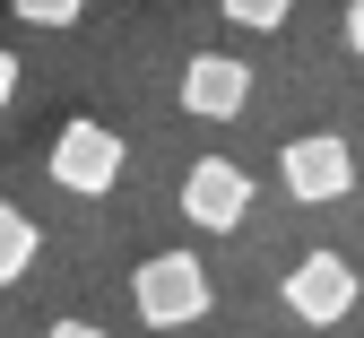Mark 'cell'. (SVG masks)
I'll return each mask as SVG.
<instances>
[{"mask_svg": "<svg viewBox=\"0 0 364 338\" xmlns=\"http://www.w3.org/2000/svg\"><path fill=\"white\" fill-rule=\"evenodd\" d=\"M9 9H18L26 26H78V9H87V0H9Z\"/></svg>", "mask_w": 364, "mask_h": 338, "instance_id": "9c48e42d", "label": "cell"}, {"mask_svg": "<svg viewBox=\"0 0 364 338\" xmlns=\"http://www.w3.org/2000/svg\"><path fill=\"white\" fill-rule=\"evenodd\" d=\"M43 338H105V329H96V321H53Z\"/></svg>", "mask_w": 364, "mask_h": 338, "instance_id": "30bf717a", "label": "cell"}, {"mask_svg": "<svg viewBox=\"0 0 364 338\" xmlns=\"http://www.w3.org/2000/svg\"><path fill=\"white\" fill-rule=\"evenodd\" d=\"M252 208V174L235 157H200L191 174H182V217H191L200 234H235Z\"/></svg>", "mask_w": 364, "mask_h": 338, "instance_id": "5b68a950", "label": "cell"}, {"mask_svg": "<svg viewBox=\"0 0 364 338\" xmlns=\"http://www.w3.org/2000/svg\"><path fill=\"white\" fill-rule=\"evenodd\" d=\"M35 243H43L35 217H26V208H0V278H9V286L35 269Z\"/></svg>", "mask_w": 364, "mask_h": 338, "instance_id": "52a82bcc", "label": "cell"}, {"mask_svg": "<svg viewBox=\"0 0 364 338\" xmlns=\"http://www.w3.org/2000/svg\"><path fill=\"white\" fill-rule=\"evenodd\" d=\"M252 105V70L235 53H191V70H182V113L200 122H235Z\"/></svg>", "mask_w": 364, "mask_h": 338, "instance_id": "8992f818", "label": "cell"}, {"mask_svg": "<svg viewBox=\"0 0 364 338\" xmlns=\"http://www.w3.org/2000/svg\"><path fill=\"white\" fill-rule=\"evenodd\" d=\"M217 9L235 18V26H252V35H269V26H287V18H295V0H217Z\"/></svg>", "mask_w": 364, "mask_h": 338, "instance_id": "ba28073f", "label": "cell"}, {"mask_svg": "<svg viewBox=\"0 0 364 338\" xmlns=\"http://www.w3.org/2000/svg\"><path fill=\"white\" fill-rule=\"evenodd\" d=\"M347 43L364 53V0H347Z\"/></svg>", "mask_w": 364, "mask_h": 338, "instance_id": "8fae6325", "label": "cell"}, {"mask_svg": "<svg viewBox=\"0 0 364 338\" xmlns=\"http://www.w3.org/2000/svg\"><path fill=\"white\" fill-rule=\"evenodd\" d=\"M278 182H287V200H304V208H338L355 191V148L338 130H304V139H287Z\"/></svg>", "mask_w": 364, "mask_h": 338, "instance_id": "7a4b0ae2", "label": "cell"}, {"mask_svg": "<svg viewBox=\"0 0 364 338\" xmlns=\"http://www.w3.org/2000/svg\"><path fill=\"white\" fill-rule=\"evenodd\" d=\"M122 182V139L105 122H61L53 130V191H70V200H105V191Z\"/></svg>", "mask_w": 364, "mask_h": 338, "instance_id": "3957f363", "label": "cell"}, {"mask_svg": "<svg viewBox=\"0 0 364 338\" xmlns=\"http://www.w3.org/2000/svg\"><path fill=\"white\" fill-rule=\"evenodd\" d=\"M355 269L338 260V252H304L295 269H287V312L295 321H312V329H338L347 312H355Z\"/></svg>", "mask_w": 364, "mask_h": 338, "instance_id": "277c9868", "label": "cell"}, {"mask_svg": "<svg viewBox=\"0 0 364 338\" xmlns=\"http://www.w3.org/2000/svg\"><path fill=\"white\" fill-rule=\"evenodd\" d=\"M130 304H139L148 329H191L208 312V269L191 252H156V260H139V278H130Z\"/></svg>", "mask_w": 364, "mask_h": 338, "instance_id": "6da1fadb", "label": "cell"}]
</instances>
